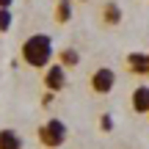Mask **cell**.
I'll use <instances>...</instances> for the list:
<instances>
[{
  "mask_svg": "<svg viewBox=\"0 0 149 149\" xmlns=\"http://www.w3.org/2000/svg\"><path fill=\"white\" fill-rule=\"evenodd\" d=\"M22 61H25L31 69H47L50 61H53V42L44 33H36V36H28L25 44H22Z\"/></svg>",
  "mask_w": 149,
  "mask_h": 149,
  "instance_id": "6da1fadb",
  "label": "cell"
},
{
  "mask_svg": "<svg viewBox=\"0 0 149 149\" xmlns=\"http://www.w3.org/2000/svg\"><path fill=\"white\" fill-rule=\"evenodd\" d=\"M36 135H39V144H44L47 149H58L66 138V124L61 119H50L47 124H42L36 130Z\"/></svg>",
  "mask_w": 149,
  "mask_h": 149,
  "instance_id": "7a4b0ae2",
  "label": "cell"
},
{
  "mask_svg": "<svg viewBox=\"0 0 149 149\" xmlns=\"http://www.w3.org/2000/svg\"><path fill=\"white\" fill-rule=\"evenodd\" d=\"M113 83H116V72L111 66H100V69H94V74H91V91L94 94H108L113 88Z\"/></svg>",
  "mask_w": 149,
  "mask_h": 149,
  "instance_id": "3957f363",
  "label": "cell"
},
{
  "mask_svg": "<svg viewBox=\"0 0 149 149\" xmlns=\"http://www.w3.org/2000/svg\"><path fill=\"white\" fill-rule=\"evenodd\" d=\"M44 86H47L50 94H58V91H64V86H66V69H64L61 64L47 66V72H44Z\"/></svg>",
  "mask_w": 149,
  "mask_h": 149,
  "instance_id": "277c9868",
  "label": "cell"
},
{
  "mask_svg": "<svg viewBox=\"0 0 149 149\" xmlns=\"http://www.w3.org/2000/svg\"><path fill=\"white\" fill-rule=\"evenodd\" d=\"M124 64H127V69L133 74H138V77H141V74H149V53L146 55L144 53H130Z\"/></svg>",
  "mask_w": 149,
  "mask_h": 149,
  "instance_id": "5b68a950",
  "label": "cell"
},
{
  "mask_svg": "<svg viewBox=\"0 0 149 149\" xmlns=\"http://www.w3.org/2000/svg\"><path fill=\"white\" fill-rule=\"evenodd\" d=\"M133 111L135 113H149V86H138L133 91Z\"/></svg>",
  "mask_w": 149,
  "mask_h": 149,
  "instance_id": "8992f818",
  "label": "cell"
},
{
  "mask_svg": "<svg viewBox=\"0 0 149 149\" xmlns=\"http://www.w3.org/2000/svg\"><path fill=\"white\" fill-rule=\"evenodd\" d=\"M0 149H22V135L17 130H0Z\"/></svg>",
  "mask_w": 149,
  "mask_h": 149,
  "instance_id": "52a82bcc",
  "label": "cell"
},
{
  "mask_svg": "<svg viewBox=\"0 0 149 149\" xmlns=\"http://www.w3.org/2000/svg\"><path fill=\"white\" fill-rule=\"evenodd\" d=\"M102 22L105 25H119L122 22V8H119L116 3H105V8H102Z\"/></svg>",
  "mask_w": 149,
  "mask_h": 149,
  "instance_id": "ba28073f",
  "label": "cell"
},
{
  "mask_svg": "<svg viewBox=\"0 0 149 149\" xmlns=\"http://www.w3.org/2000/svg\"><path fill=\"white\" fill-rule=\"evenodd\" d=\"M58 64L64 66V69H72V66L80 64V53H77V50H72V47H64L58 53Z\"/></svg>",
  "mask_w": 149,
  "mask_h": 149,
  "instance_id": "9c48e42d",
  "label": "cell"
},
{
  "mask_svg": "<svg viewBox=\"0 0 149 149\" xmlns=\"http://www.w3.org/2000/svg\"><path fill=\"white\" fill-rule=\"evenodd\" d=\"M72 19V0H58L55 3V22L64 25V22Z\"/></svg>",
  "mask_w": 149,
  "mask_h": 149,
  "instance_id": "30bf717a",
  "label": "cell"
},
{
  "mask_svg": "<svg viewBox=\"0 0 149 149\" xmlns=\"http://www.w3.org/2000/svg\"><path fill=\"white\" fill-rule=\"evenodd\" d=\"M11 22H14V14H11V8H0V33L8 31Z\"/></svg>",
  "mask_w": 149,
  "mask_h": 149,
  "instance_id": "8fae6325",
  "label": "cell"
},
{
  "mask_svg": "<svg viewBox=\"0 0 149 149\" xmlns=\"http://www.w3.org/2000/svg\"><path fill=\"white\" fill-rule=\"evenodd\" d=\"M100 127L105 130V133L113 130V116H111V113H102V116H100Z\"/></svg>",
  "mask_w": 149,
  "mask_h": 149,
  "instance_id": "7c38bea8",
  "label": "cell"
},
{
  "mask_svg": "<svg viewBox=\"0 0 149 149\" xmlns=\"http://www.w3.org/2000/svg\"><path fill=\"white\" fill-rule=\"evenodd\" d=\"M14 6V0H0V8H11Z\"/></svg>",
  "mask_w": 149,
  "mask_h": 149,
  "instance_id": "4fadbf2b",
  "label": "cell"
}]
</instances>
